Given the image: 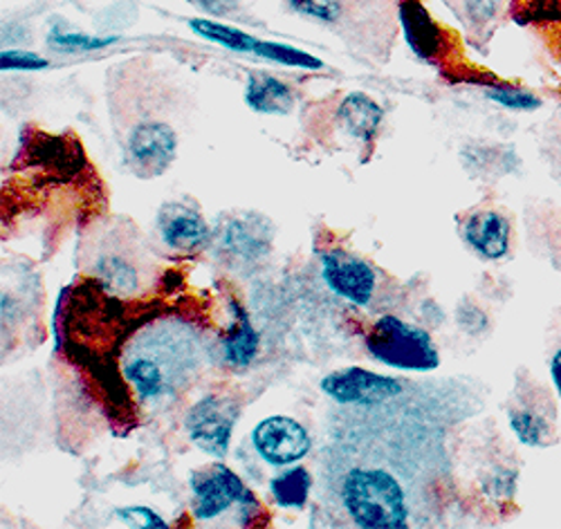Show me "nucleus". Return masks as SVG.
<instances>
[{
  "mask_svg": "<svg viewBox=\"0 0 561 529\" xmlns=\"http://www.w3.org/2000/svg\"><path fill=\"white\" fill-rule=\"evenodd\" d=\"M203 361L201 332L178 319L147 325L128 342L122 375L137 400L156 409L175 402Z\"/></svg>",
  "mask_w": 561,
  "mask_h": 529,
  "instance_id": "1",
  "label": "nucleus"
},
{
  "mask_svg": "<svg viewBox=\"0 0 561 529\" xmlns=\"http://www.w3.org/2000/svg\"><path fill=\"white\" fill-rule=\"evenodd\" d=\"M342 503L364 529H402L409 522L404 487L385 469H351L342 483Z\"/></svg>",
  "mask_w": 561,
  "mask_h": 529,
  "instance_id": "2",
  "label": "nucleus"
},
{
  "mask_svg": "<svg viewBox=\"0 0 561 529\" xmlns=\"http://www.w3.org/2000/svg\"><path fill=\"white\" fill-rule=\"evenodd\" d=\"M366 350L385 366L411 372H430L440 366V353L432 334L393 314L380 317L366 336Z\"/></svg>",
  "mask_w": 561,
  "mask_h": 529,
  "instance_id": "3",
  "label": "nucleus"
},
{
  "mask_svg": "<svg viewBox=\"0 0 561 529\" xmlns=\"http://www.w3.org/2000/svg\"><path fill=\"white\" fill-rule=\"evenodd\" d=\"M192 487V507L194 516L201 522L220 518L233 505L241 507V520L250 527L252 518L259 514V503L248 490L243 480L225 464H211L196 469L190 475Z\"/></svg>",
  "mask_w": 561,
  "mask_h": 529,
  "instance_id": "4",
  "label": "nucleus"
},
{
  "mask_svg": "<svg viewBox=\"0 0 561 529\" xmlns=\"http://www.w3.org/2000/svg\"><path fill=\"white\" fill-rule=\"evenodd\" d=\"M241 417V402L227 393H209L186 411L184 428L190 440L207 456L222 460L229 453L233 426Z\"/></svg>",
  "mask_w": 561,
  "mask_h": 529,
  "instance_id": "5",
  "label": "nucleus"
},
{
  "mask_svg": "<svg viewBox=\"0 0 561 529\" xmlns=\"http://www.w3.org/2000/svg\"><path fill=\"white\" fill-rule=\"evenodd\" d=\"M321 391L337 404L346 406H376L402 393V383L396 377L351 366L321 379Z\"/></svg>",
  "mask_w": 561,
  "mask_h": 529,
  "instance_id": "6",
  "label": "nucleus"
},
{
  "mask_svg": "<svg viewBox=\"0 0 561 529\" xmlns=\"http://www.w3.org/2000/svg\"><path fill=\"white\" fill-rule=\"evenodd\" d=\"M252 447L270 467H293L312 449V438L306 426L288 415H272L259 422L252 430Z\"/></svg>",
  "mask_w": 561,
  "mask_h": 529,
  "instance_id": "7",
  "label": "nucleus"
},
{
  "mask_svg": "<svg viewBox=\"0 0 561 529\" xmlns=\"http://www.w3.org/2000/svg\"><path fill=\"white\" fill-rule=\"evenodd\" d=\"M507 422L522 445L533 449L552 445L557 438V411L552 395L535 383H530V389H519L517 400L507 411Z\"/></svg>",
  "mask_w": 561,
  "mask_h": 529,
  "instance_id": "8",
  "label": "nucleus"
},
{
  "mask_svg": "<svg viewBox=\"0 0 561 529\" xmlns=\"http://www.w3.org/2000/svg\"><path fill=\"white\" fill-rule=\"evenodd\" d=\"M321 276L337 297L357 308H368L378 292L376 267L346 250H329L321 256Z\"/></svg>",
  "mask_w": 561,
  "mask_h": 529,
  "instance_id": "9",
  "label": "nucleus"
},
{
  "mask_svg": "<svg viewBox=\"0 0 561 529\" xmlns=\"http://www.w3.org/2000/svg\"><path fill=\"white\" fill-rule=\"evenodd\" d=\"M178 137L171 126L162 122H145L130 130L126 141V164L130 171L151 180L162 175L175 160Z\"/></svg>",
  "mask_w": 561,
  "mask_h": 529,
  "instance_id": "10",
  "label": "nucleus"
},
{
  "mask_svg": "<svg viewBox=\"0 0 561 529\" xmlns=\"http://www.w3.org/2000/svg\"><path fill=\"white\" fill-rule=\"evenodd\" d=\"M274 227L267 218L259 214H245L229 218L218 233V250L239 263H256L265 258L272 250Z\"/></svg>",
  "mask_w": 561,
  "mask_h": 529,
  "instance_id": "11",
  "label": "nucleus"
},
{
  "mask_svg": "<svg viewBox=\"0 0 561 529\" xmlns=\"http://www.w3.org/2000/svg\"><path fill=\"white\" fill-rule=\"evenodd\" d=\"M158 231L164 245L178 254H201L211 243V229L205 218L182 203H164L158 211Z\"/></svg>",
  "mask_w": 561,
  "mask_h": 529,
  "instance_id": "12",
  "label": "nucleus"
},
{
  "mask_svg": "<svg viewBox=\"0 0 561 529\" xmlns=\"http://www.w3.org/2000/svg\"><path fill=\"white\" fill-rule=\"evenodd\" d=\"M460 235L465 245L483 261H503L512 250V222L499 209H481L467 216Z\"/></svg>",
  "mask_w": 561,
  "mask_h": 529,
  "instance_id": "13",
  "label": "nucleus"
},
{
  "mask_svg": "<svg viewBox=\"0 0 561 529\" xmlns=\"http://www.w3.org/2000/svg\"><path fill=\"white\" fill-rule=\"evenodd\" d=\"M231 308V323L220 342V350L225 361L231 368H248L256 355H259V344L261 336L248 314V310L239 301H229Z\"/></svg>",
  "mask_w": 561,
  "mask_h": 529,
  "instance_id": "14",
  "label": "nucleus"
},
{
  "mask_svg": "<svg viewBox=\"0 0 561 529\" xmlns=\"http://www.w3.org/2000/svg\"><path fill=\"white\" fill-rule=\"evenodd\" d=\"M382 119H385V111L380 108V104H376L362 92L346 94L342 104L337 106V122L342 130L364 143H368L378 135Z\"/></svg>",
  "mask_w": 561,
  "mask_h": 529,
  "instance_id": "15",
  "label": "nucleus"
},
{
  "mask_svg": "<svg viewBox=\"0 0 561 529\" xmlns=\"http://www.w3.org/2000/svg\"><path fill=\"white\" fill-rule=\"evenodd\" d=\"M245 102L261 115H288L295 108V92L272 74L252 72L245 83Z\"/></svg>",
  "mask_w": 561,
  "mask_h": 529,
  "instance_id": "16",
  "label": "nucleus"
},
{
  "mask_svg": "<svg viewBox=\"0 0 561 529\" xmlns=\"http://www.w3.org/2000/svg\"><path fill=\"white\" fill-rule=\"evenodd\" d=\"M400 16H402V30L411 50L423 59L436 57L440 50V30L430 19V14L417 3H407Z\"/></svg>",
  "mask_w": 561,
  "mask_h": 529,
  "instance_id": "17",
  "label": "nucleus"
},
{
  "mask_svg": "<svg viewBox=\"0 0 561 529\" xmlns=\"http://www.w3.org/2000/svg\"><path fill=\"white\" fill-rule=\"evenodd\" d=\"M312 492V475L306 467H288L270 480V494L284 509H304Z\"/></svg>",
  "mask_w": 561,
  "mask_h": 529,
  "instance_id": "18",
  "label": "nucleus"
},
{
  "mask_svg": "<svg viewBox=\"0 0 561 529\" xmlns=\"http://www.w3.org/2000/svg\"><path fill=\"white\" fill-rule=\"evenodd\" d=\"M95 276L106 292L130 297L139 290V274L135 265L119 254H102L95 261Z\"/></svg>",
  "mask_w": 561,
  "mask_h": 529,
  "instance_id": "19",
  "label": "nucleus"
},
{
  "mask_svg": "<svg viewBox=\"0 0 561 529\" xmlns=\"http://www.w3.org/2000/svg\"><path fill=\"white\" fill-rule=\"evenodd\" d=\"M192 30L211 41V43H218L222 47H227V50H233V53H245V55H254L256 47H259V38L237 30V27H229V25H222V23H214V21H192L190 23Z\"/></svg>",
  "mask_w": 561,
  "mask_h": 529,
  "instance_id": "20",
  "label": "nucleus"
},
{
  "mask_svg": "<svg viewBox=\"0 0 561 529\" xmlns=\"http://www.w3.org/2000/svg\"><path fill=\"white\" fill-rule=\"evenodd\" d=\"M254 55L265 59V61H274V64L290 66V68H306V70L323 68V64L317 57H312V55H308L304 50H297V47L284 45V43L259 41V47H256Z\"/></svg>",
  "mask_w": 561,
  "mask_h": 529,
  "instance_id": "21",
  "label": "nucleus"
},
{
  "mask_svg": "<svg viewBox=\"0 0 561 529\" xmlns=\"http://www.w3.org/2000/svg\"><path fill=\"white\" fill-rule=\"evenodd\" d=\"M456 3L467 25L485 27L501 16L507 0H456Z\"/></svg>",
  "mask_w": 561,
  "mask_h": 529,
  "instance_id": "22",
  "label": "nucleus"
},
{
  "mask_svg": "<svg viewBox=\"0 0 561 529\" xmlns=\"http://www.w3.org/2000/svg\"><path fill=\"white\" fill-rule=\"evenodd\" d=\"M488 97L507 111L528 113V111H537L541 106V102L535 97L533 92H524L517 88H490Z\"/></svg>",
  "mask_w": 561,
  "mask_h": 529,
  "instance_id": "23",
  "label": "nucleus"
},
{
  "mask_svg": "<svg viewBox=\"0 0 561 529\" xmlns=\"http://www.w3.org/2000/svg\"><path fill=\"white\" fill-rule=\"evenodd\" d=\"M115 43V38H95L83 34H66L55 30L50 34V45L57 50H102V47Z\"/></svg>",
  "mask_w": 561,
  "mask_h": 529,
  "instance_id": "24",
  "label": "nucleus"
},
{
  "mask_svg": "<svg viewBox=\"0 0 561 529\" xmlns=\"http://www.w3.org/2000/svg\"><path fill=\"white\" fill-rule=\"evenodd\" d=\"M295 10H299L306 16H312L317 21L333 23L340 19L342 5L337 0H295Z\"/></svg>",
  "mask_w": 561,
  "mask_h": 529,
  "instance_id": "25",
  "label": "nucleus"
},
{
  "mask_svg": "<svg viewBox=\"0 0 561 529\" xmlns=\"http://www.w3.org/2000/svg\"><path fill=\"white\" fill-rule=\"evenodd\" d=\"M117 518L124 520L128 527H158V529H167V520L156 514L151 507H142V505H133L126 509L117 511Z\"/></svg>",
  "mask_w": 561,
  "mask_h": 529,
  "instance_id": "26",
  "label": "nucleus"
},
{
  "mask_svg": "<svg viewBox=\"0 0 561 529\" xmlns=\"http://www.w3.org/2000/svg\"><path fill=\"white\" fill-rule=\"evenodd\" d=\"M0 64H3V70H43L48 68V61L32 55V53H21V50H5L3 57H0Z\"/></svg>",
  "mask_w": 561,
  "mask_h": 529,
  "instance_id": "27",
  "label": "nucleus"
},
{
  "mask_svg": "<svg viewBox=\"0 0 561 529\" xmlns=\"http://www.w3.org/2000/svg\"><path fill=\"white\" fill-rule=\"evenodd\" d=\"M548 261L561 272V209L548 214Z\"/></svg>",
  "mask_w": 561,
  "mask_h": 529,
  "instance_id": "28",
  "label": "nucleus"
},
{
  "mask_svg": "<svg viewBox=\"0 0 561 529\" xmlns=\"http://www.w3.org/2000/svg\"><path fill=\"white\" fill-rule=\"evenodd\" d=\"M456 319H458V323L462 325V330L472 332V334L483 332V330H488V325H490L488 314H485L483 310L474 308V306H460V310L456 312Z\"/></svg>",
  "mask_w": 561,
  "mask_h": 529,
  "instance_id": "29",
  "label": "nucleus"
},
{
  "mask_svg": "<svg viewBox=\"0 0 561 529\" xmlns=\"http://www.w3.org/2000/svg\"><path fill=\"white\" fill-rule=\"evenodd\" d=\"M548 375L552 381V391L561 400V334H557V340L550 346L548 355Z\"/></svg>",
  "mask_w": 561,
  "mask_h": 529,
  "instance_id": "30",
  "label": "nucleus"
},
{
  "mask_svg": "<svg viewBox=\"0 0 561 529\" xmlns=\"http://www.w3.org/2000/svg\"><path fill=\"white\" fill-rule=\"evenodd\" d=\"M548 164H550L552 177L561 182V130H557L552 141L548 143Z\"/></svg>",
  "mask_w": 561,
  "mask_h": 529,
  "instance_id": "31",
  "label": "nucleus"
}]
</instances>
